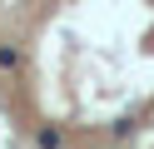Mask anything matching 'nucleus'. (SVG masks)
<instances>
[{
  "instance_id": "obj_2",
  "label": "nucleus",
  "mask_w": 154,
  "mask_h": 149,
  "mask_svg": "<svg viewBox=\"0 0 154 149\" xmlns=\"http://www.w3.org/2000/svg\"><path fill=\"white\" fill-rule=\"evenodd\" d=\"M15 65H20V50H15V45H0V70H15Z\"/></svg>"
},
{
  "instance_id": "obj_1",
  "label": "nucleus",
  "mask_w": 154,
  "mask_h": 149,
  "mask_svg": "<svg viewBox=\"0 0 154 149\" xmlns=\"http://www.w3.org/2000/svg\"><path fill=\"white\" fill-rule=\"evenodd\" d=\"M35 144L40 149H60L65 139H60V129H35Z\"/></svg>"
}]
</instances>
